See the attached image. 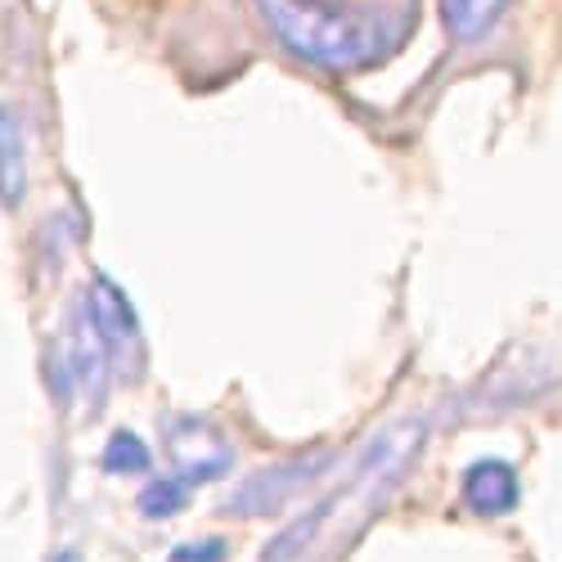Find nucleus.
Here are the masks:
<instances>
[{
	"mask_svg": "<svg viewBox=\"0 0 562 562\" xmlns=\"http://www.w3.org/2000/svg\"><path fill=\"white\" fill-rule=\"evenodd\" d=\"M463 499L473 513H482V518H499V513L518 504V473L499 459H477L463 473Z\"/></svg>",
	"mask_w": 562,
	"mask_h": 562,
	"instance_id": "39448f33",
	"label": "nucleus"
},
{
	"mask_svg": "<svg viewBox=\"0 0 562 562\" xmlns=\"http://www.w3.org/2000/svg\"><path fill=\"white\" fill-rule=\"evenodd\" d=\"M55 562H77V553H59V558H55Z\"/></svg>",
	"mask_w": 562,
	"mask_h": 562,
	"instance_id": "f8f14e48",
	"label": "nucleus"
},
{
	"mask_svg": "<svg viewBox=\"0 0 562 562\" xmlns=\"http://www.w3.org/2000/svg\"><path fill=\"white\" fill-rule=\"evenodd\" d=\"M257 10L297 59L329 72H356L379 64L401 36V27H392V19L383 14L319 5V0H257Z\"/></svg>",
	"mask_w": 562,
	"mask_h": 562,
	"instance_id": "f03ea898",
	"label": "nucleus"
},
{
	"mask_svg": "<svg viewBox=\"0 0 562 562\" xmlns=\"http://www.w3.org/2000/svg\"><path fill=\"white\" fill-rule=\"evenodd\" d=\"M508 0H441V14L454 41H477L495 27V19L504 14Z\"/></svg>",
	"mask_w": 562,
	"mask_h": 562,
	"instance_id": "0eeeda50",
	"label": "nucleus"
},
{
	"mask_svg": "<svg viewBox=\"0 0 562 562\" xmlns=\"http://www.w3.org/2000/svg\"><path fill=\"white\" fill-rule=\"evenodd\" d=\"M324 459H293V463H279V468H266L261 477H252L239 495L229 499V513H274L289 495H297L311 473H319Z\"/></svg>",
	"mask_w": 562,
	"mask_h": 562,
	"instance_id": "20e7f679",
	"label": "nucleus"
},
{
	"mask_svg": "<svg viewBox=\"0 0 562 562\" xmlns=\"http://www.w3.org/2000/svg\"><path fill=\"white\" fill-rule=\"evenodd\" d=\"M225 540H199V544H180L171 562H225Z\"/></svg>",
	"mask_w": 562,
	"mask_h": 562,
	"instance_id": "9d476101",
	"label": "nucleus"
},
{
	"mask_svg": "<svg viewBox=\"0 0 562 562\" xmlns=\"http://www.w3.org/2000/svg\"><path fill=\"white\" fill-rule=\"evenodd\" d=\"M184 491H190V486H184L180 477L176 482H149L145 491H139V513H145V518H171V513H180L184 508Z\"/></svg>",
	"mask_w": 562,
	"mask_h": 562,
	"instance_id": "1a4fd4ad",
	"label": "nucleus"
},
{
	"mask_svg": "<svg viewBox=\"0 0 562 562\" xmlns=\"http://www.w3.org/2000/svg\"><path fill=\"white\" fill-rule=\"evenodd\" d=\"M27 190V154H23V131L10 109H0V199L5 207H19Z\"/></svg>",
	"mask_w": 562,
	"mask_h": 562,
	"instance_id": "423d86ee",
	"label": "nucleus"
},
{
	"mask_svg": "<svg viewBox=\"0 0 562 562\" xmlns=\"http://www.w3.org/2000/svg\"><path fill=\"white\" fill-rule=\"evenodd\" d=\"M319 5H347V0H319ZM347 10H356V5H347Z\"/></svg>",
	"mask_w": 562,
	"mask_h": 562,
	"instance_id": "9b49d317",
	"label": "nucleus"
},
{
	"mask_svg": "<svg viewBox=\"0 0 562 562\" xmlns=\"http://www.w3.org/2000/svg\"><path fill=\"white\" fill-rule=\"evenodd\" d=\"M424 437H428V428L418 424V418L387 428L360 454V468L342 486H334L311 513H302L293 527L274 536V544L266 549L261 562H342L351 540L369 527V518L387 504V495L405 477V468L414 463Z\"/></svg>",
	"mask_w": 562,
	"mask_h": 562,
	"instance_id": "f257e3e1",
	"label": "nucleus"
},
{
	"mask_svg": "<svg viewBox=\"0 0 562 562\" xmlns=\"http://www.w3.org/2000/svg\"><path fill=\"white\" fill-rule=\"evenodd\" d=\"M167 446L176 459V473L184 486H199V482H216L225 477V468L234 463L229 441L203 424V418H171L167 424Z\"/></svg>",
	"mask_w": 562,
	"mask_h": 562,
	"instance_id": "7ed1b4c3",
	"label": "nucleus"
},
{
	"mask_svg": "<svg viewBox=\"0 0 562 562\" xmlns=\"http://www.w3.org/2000/svg\"><path fill=\"white\" fill-rule=\"evenodd\" d=\"M100 463H104V473H145L149 468V446L139 441L135 432H113V441L104 446Z\"/></svg>",
	"mask_w": 562,
	"mask_h": 562,
	"instance_id": "6e6552de",
	"label": "nucleus"
}]
</instances>
